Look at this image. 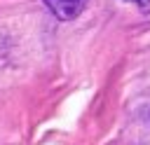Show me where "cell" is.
Returning <instances> with one entry per match:
<instances>
[{"mask_svg":"<svg viewBox=\"0 0 150 145\" xmlns=\"http://www.w3.org/2000/svg\"><path fill=\"white\" fill-rule=\"evenodd\" d=\"M42 2H45V7H47L56 19H61V21L75 19V16L82 12V7H84V0H42Z\"/></svg>","mask_w":150,"mask_h":145,"instance_id":"obj_1","label":"cell"},{"mask_svg":"<svg viewBox=\"0 0 150 145\" xmlns=\"http://www.w3.org/2000/svg\"><path fill=\"white\" fill-rule=\"evenodd\" d=\"M127 2H131V5H136L141 12H150V0H127Z\"/></svg>","mask_w":150,"mask_h":145,"instance_id":"obj_2","label":"cell"}]
</instances>
